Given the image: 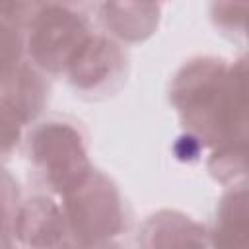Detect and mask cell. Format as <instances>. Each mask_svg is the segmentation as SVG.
Segmentation results:
<instances>
[{
    "instance_id": "obj_4",
    "label": "cell",
    "mask_w": 249,
    "mask_h": 249,
    "mask_svg": "<svg viewBox=\"0 0 249 249\" xmlns=\"http://www.w3.org/2000/svg\"><path fill=\"white\" fill-rule=\"evenodd\" d=\"M91 33L89 18L62 4L43 0L27 21L23 47L35 68L54 76L64 74Z\"/></svg>"
},
{
    "instance_id": "obj_8",
    "label": "cell",
    "mask_w": 249,
    "mask_h": 249,
    "mask_svg": "<svg viewBox=\"0 0 249 249\" xmlns=\"http://www.w3.org/2000/svg\"><path fill=\"white\" fill-rule=\"evenodd\" d=\"M23 37L18 33V25L0 21V89L14 78L23 62Z\"/></svg>"
},
{
    "instance_id": "obj_9",
    "label": "cell",
    "mask_w": 249,
    "mask_h": 249,
    "mask_svg": "<svg viewBox=\"0 0 249 249\" xmlns=\"http://www.w3.org/2000/svg\"><path fill=\"white\" fill-rule=\"evenodd\" d=\"M25 124L27 119L23 113L10 101L6 93L0 91V160H8L14 154Z\"/></svg>"
},
{
    "instance_id": "obj_3",
    "label": "cell",
    "mask_w": 249,
    "mask_h": 249,
    "mask_svg": "<svg viewBox=\"0 0 249 249\" xmlns=\"http://www.w3.org/2000/svg\"><path fill=\"white\" fill-rule=\"evenodd\" d=\"M60 198L72 243L101 245L103 237L107 243L124 228L126 212L117 185L93 167Z\"/></svg>"
},
{
    "instance_id": "obj_6",
    "label": "cell",
    "mask_w": 249,
    "mask_h": 249,
    "mask_svg": "<svg viewBox=\"0 0 249 249\" xmlns=\"http://www.w3.org/2000/svg\"><path fill=\"white\" fill-rule=\"evenodd\" d=\"M14 233L25 245H68L70 230L62 204L47 195H35L19 204Z\"/></svg>"
},
{
    "instance_id": "obj_2",
    "label": "cell",
    "mask_w": 249,
    "mask_h": 249,
    "mask_svg": "<svg viewBox=\"0 0 249 249\" xmlns=\"http://www.w3.org/2000/svg\"><path fill=\"white\" fill-rule=\"evenodd\" d=\"M86 140L78 123L66 117H49L37 123L27 136L33 169L58 196L91 169Z\"/></svg>"
},
{
    "instance_id": "obj_10",
    "label": "cell",
    "mask_w": 249,
    "mask_h": 249,
    "mask_svg": "<svg viewBox=\"0 0 249 249\" xmlns=\"http://www.w3.org/2000/svg\"><path fill=\"white\" fill-rule=\"evenodd\" d=\"M19 208L18 200V183L16 179L0 167V235L14 233V220ZM2 245V239H0Z\"/></svg>"
},
{
    "instance_id": "obj_1",
    "label": "cell",
    "mask_w": 249,
    "mask_h": 249,
    "mask_svg": "<svg viewBox=\"0 0 249 249\" xmlns=\"http://www.w3.org/2000/svg\"><path fill=\"white\" fill-rule=\"evenodd\" d=\"M169 99L181 124L202 146L245 144V60L198 56L171 80Z\"/></svg>"
},
{
    "instance_id": "obj_5",
    "label": "cell",
    "mask_w": 249,
    "mask_h": 249,
    "mask_svg": "<svg viewBox=\"0 0 249 249\" xmlns=\"http://www.w3.org/2000/svg\"><path fill=\"white\" fill-rule=\"evenodd\" d=\"M70 86L88 97H101L117 91L126 76V54L109 37L91 33L66 66Z\"/></svg>"
},
{
    "instance_id": "obj_7",
    "label": "cell",
    "mask_w": 249,
    "mask_h": 249,
    "mask_svg": "<svg viewBox=\"0 0 249 249\" xmlns=\"http://www.w3.org/2000/svg\"><path fill=\"white\" fill-rule=\"evenodd\" d=\"M161 0H103L99 6L105 27L119 39L136 43L154 33Z\"/></svg>"
}]
</instances>
